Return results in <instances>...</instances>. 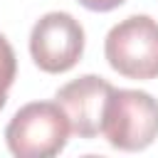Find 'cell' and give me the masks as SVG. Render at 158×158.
I'll use <instances>...</instances> for the list:
<instances>
[{
    "label": "cell",
    "mask_w": 158,
    "mask_h": 158,
    "mask_svg": "<svg viewBox=\"0 0 158 158\" xmlns=\"http://www.w3.org/2000/svg\"><path fill=\"white\" fill-rule=\"evenodd\" d=\"M69 133V118L57 101H32L10 118L5 141L17 158H52L64 151Z\"/></svg>",
    "instance_id": "obj_1"
},
{
    "label": "cell",
    "mask_w": 158,
    "mask_h": 158,
    "mask_svg": "<svg viewBox=\"0 0 158 158\" xmlns=\"http://www.w3.org/2000/svg\"><path fill=\"white\" fill-rule=\"evenodd\" d=\"M104 54L114 72L126 79L158 77V22L148 15H131L114 25L104 40Z\"/></svg>",
    "instance_id": "obj_2"
},
{
    "label": "cell",
    "mask_w": 158,
    "mask_h": 158,
    "mask_svg": "<svg viewBox=\"0 0 158 158\" xmlns=\"http://www.w3.org/2000/svg\"><path fill=\"white\" fill-rule=\"evenodd\" d=\"M104 138L118 151H143L158 138V101L148 91L114 89L106 118Z\"/></svg>",
    "instance_id": "obj_3"
},
{
    "label": "cell",
    "mask_w": 158,
    "mask_h": 158,
    "mask_svg": "<svg viewBox=\"0 0 158 158\" xmlns=\"http://www.w3.org/2000/svg\"><path fill=\"white\" fill-rule=\"evenodd\" d=\"M84 52V27L69 12L42 15L30 32L32 62L47 74L69 72Z\"/></svg>",
    "instance_id": "obj_4"
},
{
    "label": "cell",
    "mask_w": 158,
    "mask_h": 158,
    "mask_svg": "<svg viewBox=\"0 0 158 158\" xmlns=\"http://www.w3.org/2000/svg\"><path fill=\"white\" fill-rule=\"evenodd\" d=\"M111 94L114 86L106 79L96 74H84L64 84L57 91L54 101L67 114L74 136L96 138L99 133H104V118H106V106Z\"/></svg>",
    "instance_id": "obj_5"
},
{
    "label": "cell",
    "mask_w": 158,
    "mask_h": 158,
    "mask_svg": "<svg viewBox=\"0 0 158 158\" xmlns=\"http://www.w3.org/2000/svg\"><path fill=\"white\" fill-rule=\"evenodd\" d=\"M15 77H17L15 52H12L10 42L0 35V111H2V106L7 104V89L12 86Z\"/></svg>",
    "instance_id": "obj_6"
},
{
    "label": "cell",
    "mask_w": 158,
    "mask_h": 158,
    "mask_svg": "<svg viewBox=\"0 0 158 158\" xmlns=\"http://www.w3.org/2000/svg\"><path fill=\"white\" fill-rule=\"evenodd\" d=\"M86 10H94V12H109L118 5H123L126 0H79Z\"/></svg>",
    "instance_id": "obj_7"
}]
</instances>
